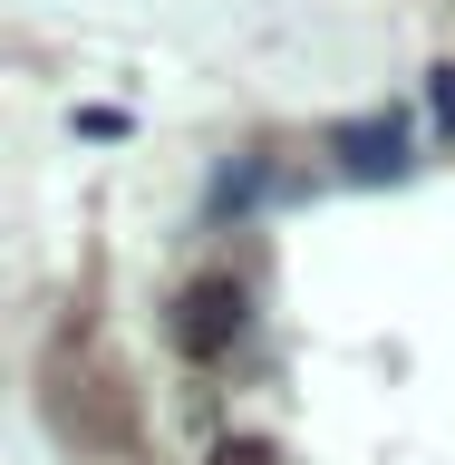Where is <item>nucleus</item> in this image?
I'll return each instance as SVG.
<instances>
[{
    "instance_id": "nucleus-1",
    "label": "nucleus",
    "mask_w": 455,
    "mask_h": 465,
    "mask_svg": "<svg viewBox=\"0 0 455 465\" xmlns=\"http://www.w3.org/2000/svg\"><path fill=\"white\" fill-rule=\"evenodd\" d=\"M232 340H242V282H232V272L184 282V301H174V349H184V359H223Z\"/></svg>"
},
{
    "instance_id": "nucleus-2",
    "label": "nucleus",
    "mask_w": 455,
    "mask_h": 465,
    "mask_svg": "<svg viewBox=\"0 0 455 465\" xmlns=\"http://www.w3.org/2000/svg\"><path fill=\"white\" fill-rule=\"evenodd\" d=\"M203 465H282V456H272V436H223Z\"/></svg>"
}]
</instances>
